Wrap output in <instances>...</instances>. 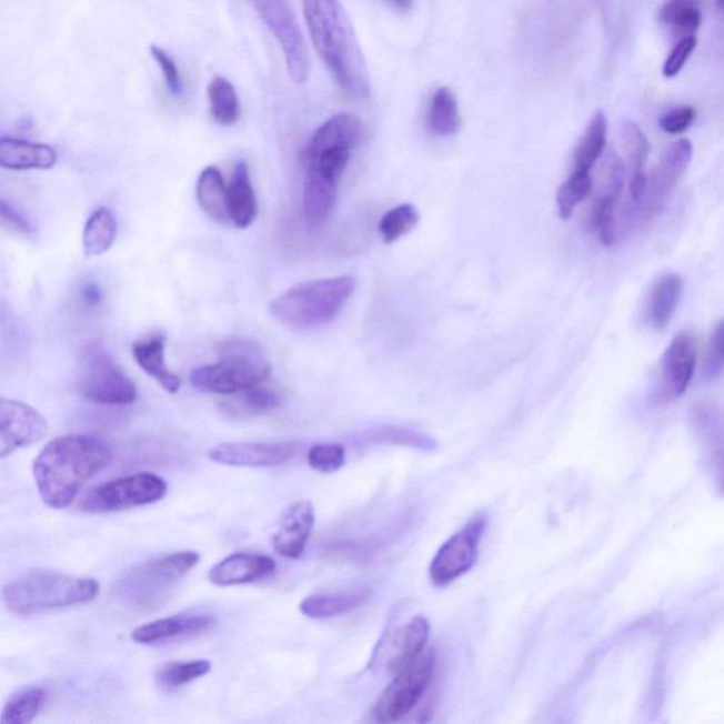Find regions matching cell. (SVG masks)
I'll use <instances>...</instances> for the list:
<instances>
[{"label": "cell", "instance_id": "obj_1", "mask_svg": "<svg viewBox=\"0 0 724 724\" xmlns=\"http://www.w3.org/2000/svg\"><path fill=\"white\" fill-rule=\"evenodd\" d=\"M303 12L314 49L341 90L354 100L369 98V67L343 4L339 0H303Z\"/></svg>", "mask_w": 724, "mask_h": 724}, {"label": "cell", "instance_id": "obj_2", "mask_svg": "<svg viewBox=\"0 0 724 724\" xmlns=\"http://www.w3.org/2000/svg\"><path fill=\"white\" fill-rule=\"evenodd\" d=\"M111 459V448L101 439L86 434L54 439L33 463L41 501L50 509H67L82 485L105 469Z\"/></svg>", "mask_w": 724, "mask_h": 724}, {"label": "cell", "instance_id": "obj_3", "mask_svg": "<svg viewBox=\"0 0 724 724\" xmlns=\"http://www.w3.org/2000/svg\"><path fill=\"white\" fill-rule=\"evenodd\" d=\"M354 279L338 276L294 284L269 303V312L279 323L293 330H310L338 318L353 296Z\"/></svg>", "mask_w": 724, "mask_h": 724}, {"label": "cell", "instance_id": "obj_4", "mask_svg": "<svg viewBox=\"0 0 724 724\" xmlns=\"http://www.w3.org/2000/svg\"><path fill=\"white\" fill-rule=\"evenodd\" d=\"M98 593L100 583L94 579L34 571L4 586L3 603L9 612L32 614L90 603Z\"/></svg>", "mask_w": 724, "mask_h": 724}, {"label": "cell", "instance_id": "obj_5", "mask_svg": "<svg viewBox=\"0 0 724 724\" xmlns=\"http://www.w3.org/2000/svg\"><path fill=\"white\" fill-rule=\"evenodd\" d=\"M219 354V362L191 372V385L195 390L217 395H237L263 384L271 374L265 353L251 341H227L220 345Z\"/></svg>", "mask_w": 724, "mask_h": 724}, {"label": "cell", "instance_id": "obj_6", "mask_svg": "<svg viewBox=\"0 0 724 724\" xmlns=\"http://www.w3.org/2000/svg\"><path fill=\"white\" fill-rule=\"evenodd\" d=\"M364 138V125L351 113H338L313 133L302 152L304 172L339 181L351 152Z\"/></svg>", "mask_w": 724, "mask_h": 724}, {"label": "cell", "instance_id": "obj_7", "mask_svg": "<svg viewBox=\"0 0 724 724\" xmlns=\"http://www.w3.org/2000/svg\"><path fill=\"white\" fill-rule=\"evenodd\" d=\"M77 391L98 405L123 406L138 400V388L117 361L100 344L81 351L76 380Z\"/></svg>", "mask_w": 724, "mask_h": 724}, {"label": "cell", "instance_id": "obj_8", "mask_svg": "<svg viewBox=\"0 0 724 724\" xmlns=\"http://www.w3.org/2000/svg\"><path fill=\"white\" fill-rule=\"evenodd\" d=\"M200 562L198 552L183 551L170 553L134 567L122 579L119 592L123 597L141 606L157 603L169 589L193 571Z\"/></svg>", "mask_w": 724, "mask_h": 724}, {"label": "cell", "instance_id": "obj_9", "mask_svg": "<svg viewBox=\"0 0 724 724\" xmlns=\"http://www.w3.org/2000/svg\"><path fill=\"white\" fill-rule=\"evenodd\" d=\"M168 493V484L153 473L128 475L98 485L82 496L80 510L87 514H112L158 503Z\"/></svg>", "mask_w": 724, "mask_h": 724}, {"label": "cell", "instance_id": "obj_10", "mask_svg": "<svg viewBox=\"0 0 724 724\" xmlns=\"http://www.w3.org/2000/svg\"><path fill=\"white\" fill-rule=\"evenodd\" d=\"M269 32L281 46L289 76L303 84L310 76V57L306 41L294 17L289 0H251Z\"/></svg>", "mask_w": 724, "mask_h": 724}, {"label": "cell", "instance_id": "obj_11", "mask_svg": "<svg viewBox=\"0 0 724 724\" xmlns=\"http://www.w3.org/2000/svg\"><path fill=\"white\" fill-rule=\"evenodd\" d=\"M434 674L433 653H423L411 665L405 666L395 674L384 692L381 693L379 702L375 703V721L380 723H394L410 715L419 701L431 685Z\"/></svg>", "mask_w": 724, "mask_h": 724}, {"label": "cell", "instance_id": "obj_12", "mask_svg": "<svg viewBox=\"0 0 724 724\" xmlns=\"http://www.w3.org/2000/svg\"><path fill=\"white\" fill-rule=\"evenodd\" d=\"M485 527H487V516L484 512H479L462 530L443 543L429 569V576L434 586H449L472 571L477 562L480 542L483 540Z\"/></svg>", "mask_w": 724, "mask_h": 724}, {"label": "cell", "instance_id": "obj_13", "mask_svg": "<svg viewBox=\"0 0 724 724\" xmlns=\"http://www.w3.org/2000/svg\"><path fill=\"white\" fill-rule=\"evenodd\" d=\"M48 433V421L33 406L7 398L0 402V457L43 441Z\"/></svg>", "mask_w": 724, "mask_h": 724}, {"label": "cell", "instance_id": "obj_14", "mask_svg": "<svg viewBox=\"0 0 724 724\" xmlns=\"http://www.w3.org/2000/svg\"><path fill=\"white\" fill-rule=\"evenodd\" d=\"M692 153V143L687 139H680L662 153L660 163L648 179L644 199L640 203L643 204L644 217L650 219L668 203L682 174L691 163Z\"/></svg>", "mask_w": 724, "mask_h": 724}, {"label": "cell", "instance_id": "obj_15", "mask_svg": "<svg viewBox=\"0 0 724 724\" xmlns=\"http://www.w3.org/2000/svg\"><path fill=\"white\" fill-rule=\"evenodd\" d=\"M697 364V339L691 331H681L672 339L660 365V396L676 400L690 388Z\"/></svg>", "mask_w": 724, "mask_h": 724}, {"label": "cell", "instance_id": "obj_16", "mask_svg": "<svg viewBox=\"0 0 724 724\" xmlns=\"http://www.w3.org/2000/svg\"><path fill=\"white\" fill-rule=\"evenodd\" d=\"M293 443H222L209 450L207 456L211 462L231 467H276L288 463L296 454Z\"/></svg>", "mask_w": 724, "mask_h": 724}, {"label": "cell", "instance_id": "obj_17", "mask_svg": "<svg viewBox=\"0 0 724 724\" xmlns=\"http://www.w3.org/2000/svg\"><path fill=\"white\" fill-rule=\"evenodd\" d=\"M431 637V624L425 617L418 615L410 622L392 631L385 645L380 646V661L390 674H398L425 653V646Z\"/></svg>", "mask_w": 724, "mask_h": 724}, {"label": "cell", "instance_id": "obj_18", "mask_svg": "<svg viewBox=\"0 0 724 724\" xmlns=\"http://www.w3.org/2000/svg\"><path fill=\"white\" fill-rule=\"evenodd\" d=\"M314 527V509L310 501L293 503L283 511L272 537L273 550L288 560H298L306 550Z\"/></svg>", "mask_w": 724, "mask_h": 724}, {"label": "cell", "instance_id": "obj_19", "mask_svg": "<svg viewBox=\"0 0 724 724\" xmlns=\"http://www.w3.org/2000/svg\"><path fill=\"white\" fill-rule=\"evenodd\" d=\"M215 620L209 614L183 613L154 620L132 631L134 643L143 645L164 644L169 641L198 637L214 627Z\"/></svg>", "mask_w": 724, "mask_h": 724}, {"label": "cell", "instance_id": "obj_20", "mask_svg": "<svg viewBox=\"0 0 724 724\" xmlns=\"http://www.w3.org/2000/svg\"><path fill=\"white\" fill-rule=\"evenodd\" d=\"M275 571L276 563L272 557L257 553H234L211 569L209 581L220 587L240 586L263 581Z\"/></svg>", "mask_w": 724, "mask_h": 724}, {"label": "cell", "instance_id": "obj_21", "mask_svg": "<svg viewBox=\"0 0 724 724\" xmlns=\"http://www.w3.org/2000/svg\"><path fill=\"white\" fill-rule=\"evenodd\" d=\"M134 361L141 366L144 374L154 381L169 394H178L181 380L179 375L169 370L165 364V335L157 333L138 341L132 345Z\"/></svg>", "mask_w": 724, "mask_h": 724}, {"label": "cell", "instance_id": "obj_22", "mask_svg": "<svg viewBox=\"0 0 724 724\" xmlns=\"http://www.w3.org/2000/svg\"><path fill=\"white\" fill-rule=\"evenodd\" d=\"M57 152L49 144L22 141L18 138L0 139V165L17 170H49L57 164Z\"/></svg>", "mask_w": 724, "mask_h": 724}, {"label": "cell", "instance_id": "obj_23", "mask_svg": "<svg viewBox=\"0 0 724 724\" xmlns=\"http://www.w3.org/2000/svg\"><path fill=\"white\" fill-rule=\"evenodd\" d=\"M231 225L245 230L258 215V200L253 190L250 169L244 160L237 162L229 184Z\"/></svg>", "mask_w": 724, "mask_h": 724}, {"label": "cell", "instance_id": "obj_24", "mask_svg": "<svg viewBox=\"0 0 724 724\" xmlns=\"http://www.w3.org/2000/svg\"><path fill=\"white\" fill-rule=\"evenodd\" d=\"M339 181L306 173L303 184V213L308 224L319 227L333 213Z\"/></svg>", "mask_w": 724, "mask_h": 724}, {"label": "cell", "instance_id": "obj_25", "mask_svg": "<svg viewBox=\"0 0 724 724\" xmlns=\"http://www.w3.org/2000/svg\"><path fill=\"white\" fill-rule=\"evenodd\" d=\"M198 201L201 210L204 211L211 220L222 225L231 224L229 185L225 184L224 175L215 165H209L199 175Z\"/></svg>", "mask_w": 724, "mask_h": 724}, {"label": "cell", "instance_id": "obj_26", "mask_svg": "<svg viewBox=\"0 0 724 724\" xmlns=\"http://www.w3.org/2000/svg\"><path fill=\"white\" fill-rule=\"evenodd\" d=\"M682 292H684V281L677 273H668L656 282L650 299V322L654 330L662 331L668 328L680 306Z\"/></svg>", "mask_w": 724, "mask_h": 724}, {"label": "cell", "instance_id": "obj_27", "mask_svg": "<svg viewBox=\"0 0 724 724\" xmlns=\"http://www.w3.org/2000/svg\"><path fill=\"white\" fill-rule=\"evenodd\" d=\"M366 597L365 592L313 594L300 603V612L309 619H333L359 609Z\"/></svg>", "mask_w": 724, "mask_h": 724}, {"label": "cell", "instance_id": "obj_28", "mask_svg": "<svg viewBox=\"0 0 724 724\" xmlns=\"http://www.w3.org/2000/svg\"><path fill=\"white\" fill-rule=\"evenodd\" d=\"M609 122L603 111L594 113L575 150L573 172H592L607 143Z\"/></svg>", "mask_w": 724, "mask_h": 724}, {"label": "cell", "instance_id": "obj_29", "mask_svg": "<svg viewBox=\"0 0 724 724\" xmlns=\"http://www.w3.org/2000/svg\"><path fill=\"white\" fill-rule=\"evenodd\" d=\"M118 235V221L111 210L101 207L91 214L82 234L87 257H100L111 250Z\"/></svg>", "mask_w": 724, "mask_h": 724}, {"label": "cell", "instance_id": "obj_30", "mask_svg": "<svg viewBox=\"0 0 724 724\" xmlns=\"http://www.w3.org/2000/svg\"><path fill=\"white\" fill-rule=\"evenodd\" d=\"M207 94H209L211 117L217 123L222 127H232L240 121V97L230 80L221 76L214 77L207 88Z\"/></svg>", "mask_w": 724, "mask_h": 724}, {"label": "cell", "instance_id": "obj_31", "mask_svg": "<svg viewBox=\"0 0 724 724\" xmlns=\"http://www.w3.org/2000/svg\"><path fill=\"white\" fill-rule=\"evenodd\" d=\"M48 701V691L43 686H24L10 696L3 707L2 724H26L34 721Z\"/></svg>", "mask_w": 724, "mask_h": 724}, {"label": "cell", "instance_id": "obj_32", "mask_svg": "<svg viewBox=\"0 0 724 724\" xmlns=\"http://www.w3.org/2000/svg\"><path fill=\"white\" fill-rule=\"evenodd\" d=\"M660 20L681 39L691 38L702 24L701 0H666Z\"/></svg>", "mask_w": 724, "mask_h": 724}, {"label": "cell", "instance_id": "obj_33", "mask_svg": "<svg viewBox=\"0 0 724 724\" xmlns=\"http://www.w3.org/2000/svg\"><path fill=\"white\" fill-rule=\"evenodd\" d=\"M460 122L456 95L448 87L439 88L429 105V128L438 137H450L459 131Z\"/></svg>", "mask_w": 724, "mask_h": 724}, {"label": "cell", "instance_id": "obj_34", "mask_svg": "<svg viewBox=\"0 0 724 724\" xmlns=\"http://www.w3.org/2000/svg\"><path fill=\"white\" fill-rule=\"evenodd\" d=\"M211 671V662L207 660L184 661V662H165L160 665L157 675V682L164 691H175L179 687L190 684L201 676H205Z\"/></svg>", "mask_w": 724, "mask_h": 724}, {"label": "cell", "instance_id": "obj_35", "mask_svg": "<svg viewBox=\"0 0 724 724\" xmlns=\"http://www.w3.org/2000/svg\"><path fill=\"white\" fill-rule=\"evenodd\" d=\"M593 179L589 172H573L557 190L556 203L562 220L571 219L576 207L591 195Z\"/></svg>", "mask_w": 724, "mask_h": 724}, {"label": "cell", "instance_id": "obj_36", "mask_svg": "<svg viewBox=\"0 0 724 724\" xmlns=\"http://www.w3.org/2000/svg\"><path fill=\"white\" fill-rule=\"evenodd\" d=\"M237 395L238 400L231 401V408L244 415H262V413L275 411L282 405L281 395L275 390L262 384L252 386Z\"/></svg>", "mask_w": 724, "mask_h": 724}, {"label": "cell", "instance_id": "obj_37", "mask_svg": "<svg viewBox=\"0 0 724 724\" xmlns=\"http://www.w3.org/2000/svg\"><path fill=\"white\" fill-rule=\"evenodd\" d=\"M419 222V213L415 207L411 204H402L388 211L380 221V232L382 240L386 244H392L402 237L410 234L415 229Z\"/></svg>", "mask_w": 724, "mask_h": 724}, {"label": "cell", "instance_id": "obj_38", "mask_svg": "<svg viewBox=\"0 0 724 724\" xmlns=\"http://www.w3.org/2000/svg\"><path fill=\"white\" fill-rule=\"evenodd\" d=\"M366 439L375 444H398V446H410L422 450H433L436 448V443H434L433 439L426 436V434L395 426L371 429L366 433Z\"/></svg>", "mask_w": 724, "mask_h": 724}, {"label": "cell", "instance_id": "obj_39", "mask_svg": "<svg viewBox=\"0 0 724 724\" xmlns=\"http://www.w3.org/2000/svg\"><path fill=\"white\" fill-rule=\"evenodd\" d=\"M622 137L631 175L644 174V165L651 152L648 138L645 137L643 129L634 122L625 123Z\"/></svg>", "mask_w": 724, "mask_h": 724}, {"label": "cell", "instance_id": "obj_40", "mask_svg": "<svg viewBox=\"0 0 724 724\" xmlns=\"http://www.w3.org/2000/svg\"><path fill=\"white\" fill-rule=\"evenodd\" d=\"M310 467L319 473H335L345 464V449L341 444H315L308 453Z\"/></svg>", "mask_w": 724, "mask_h": 724}, {"label": "cell", "instance_id": "obj_41", "mask_svg": "<svg viewBox=\"0 0 724 724\" xmlns=\"http://www.w3.org/2000/svg\"><path fill=\"white\" fill-rule=\"evenodd\" d=\"M150 53H152L153 60L157 61L160 71H162L164 84L168 87L170 94L179 97L183 92V81H181L179 67L172 56L165 53L159 46H152Z\"/></svg>", "mask_w": 724, "mask_h": 724}, {"label": "cell", "instance_id": "obj_42", "mask_svg": "<svg viewBox=\"0 0 724 724\" xmlns=\"http://www.w3.org/2000/svg\"><path fill=\"white\" fill-rule=\"evenodd\" d=\"M696 44L697 41L695 36L677 41L674 50H672L671 54L666 57L664 67H662V74H664L665 79H675V77L680 74L687 63V60L691 59L693 51H695Z\"/></svg>", "mask_w": 724, "mask_h": 724}, {"label": "cell", "instance_id": "obj_43", "mask_svg": "<svg viewBox=\"0 0 724 724\" xmlns=\"http://www.w3.org/2000/svg\"><path fill=\"white\" fill-rule=\"evenodd\" d=\"M695 119L696 111L692 107H681L666 112L660 119V128L665 133L680 134L687 131L692 127V123L695 122Z\"/></svg>", "mask_w": 724, "mask_h": 724}, {"label": "cell", "instance_id": "obj_44", "mask_svg": "<svg viewBox=\"0 0 724 724\" xmlns=\"http://www.w3.org/2000/svg\"><path fill=\"white\" fill-rule=\"evenodd\" d=\"M706 356L707 374L716 375L724 370V319L713 330Z\"/></svg>", "mask_w": 724, "mask_h": 724}, {"label": "cell", "instance_id": "obj_45", "mask_svg": "<svg viewBox=\"0 0 724 724\" xmlns=\"http://www.w3.org/2000/svg\"><path fill=\"white\" fill-rule=\"evenodd\" d=\"M0 214H2V222L7 229L17 231L22 235L34 234L33 227L29 220L20 213L17 207L8 203L7 200H2V203H0Z\"/></svg>", "mask_w": 724, "mask_h": 724}, {"label": "cell", "instance_id": "obj_46", "mask_svg": "<svg viewBox=\"0 0 724 724\" xmlns=\"http://www.w3.org/2000/svg\"><path fill=\"white\" fill-rule=\"evenodd\" d=\"M388 2L398 10H401V12H406V10L412 8L413 0H388Z\"/></svg>", "mask_w": 724, "mask_h": 724}, {"label": "cell", "instance_id": "obj_47", "mask_svg": "<svg viewBox=\"0 0 724 724\" xmlns=\"http://www.w3.org/2000/svg\"><path fill=\"white\" fill-rule=\"evenodd\" d=\"M86 299L90 303H98L100 302V291H98L97 288L94 286H88L86 289Z\"/></svg>", "mask_w": 724, "mask_h": 724}, {"label": "cell", "instance_id": "obj_48", "mask_svg": "<svg viewBox=\"0 0 724 724\" xmlns=\"http://www.w3.org/2000/svg\"><path fill=\"white\" fill-rule=\"evenodd\" d=\"M718 8L724 9V0H717Z\"/></svg>", "mask_w": 724, "mask_h": 724}]
</instances>
